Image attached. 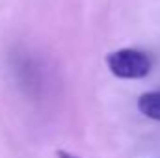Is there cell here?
Returning <instances> with one entry per match:
<instances>
[{"instance_id":"3957f363","label":"cell","mask_w":160,"mask_h":158,"mask_svg":"<svg viewBox=\"0 0 160 158\" xmlns=\"http://www.w3.org/2000/svg\"><path fill=\"white\" fill-rule=\"evenodd\" d=\"M56 156H58V158H80V156H77V155H73V153H67V151H62V149H60V151L56 153Z\"/></svg>"},{"instance_id":"7a4b0ae2","label":"cell","mask_w":160,"mask_h":158,"mask_svg":"<svg viewBox=\"0 0 160 158\" xmlns=\"http://www.w3.org/2000/svg\"><path fill=\"white\" fill-rule=\"evenodd\" d=\"M138 110L149 119L160 121V91L143 93L138 99Z\"/></svg>"},{"instance_id":"6da1fadb","label":"cell","mask_w":160,"mask_h":158,"mask_svg":"<svg viewBox=\"0 0 160 158\" xmlns=\"http://www.w3.org/2000/svg\"><path fill=\"white\" fill-rule=\"evenodd\" d=\"M106 65L110 73L123 80H138L151 73V60L143 50L119 48L106 56Z\"/></svg>"}]
</instances>
